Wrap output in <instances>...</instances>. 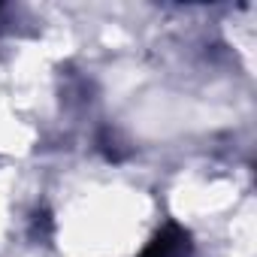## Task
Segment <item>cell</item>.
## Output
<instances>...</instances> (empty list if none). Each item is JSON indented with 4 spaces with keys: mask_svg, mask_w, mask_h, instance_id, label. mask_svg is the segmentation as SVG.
Instances as JSON below:
<instances>
[{
    "mask_svg": "<svg viewBox=\"0 0 257 257\" xmlns=\"http://www.w3.org/2000/svg\"><path fill=\"white\" fill-rule=\"evenodd\" d=\"M191 248L188 233L179 224H167L161 233H155V239L146 245V251L140 257H185Z\"/></svg>",
    "mask_w": 257,
    "mask_h": 257,
    "instance_id": "6da1fadb",
    "label": "cell"
}]
</instances>
